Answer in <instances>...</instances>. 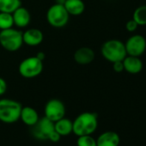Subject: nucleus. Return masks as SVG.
Returning <instances> with one entry per match:
<instances>
[{
	"instance_id": "393cba45",
	"label": "nucleus",
	"mask_w": 146,
	"mask_h": 146,
	"mask_svg": "<svg viewBox=\"0 0 146 146\" xmlns=\"http://www.w3.org/2000/svg\"><path fill=\"white\" fill-rule=\"evenodd\" d=\"M60 137H61V136L54 130L53 131H52L51 132V134L49 135V137H48V139L50 140V141H52V142H53V143H57V142H58L59 140H60Z\"/></svg>"
},
{
	"instance_id": "f03ea898",
	"label": "nucleus",
	"mask_w": 146,
	"mask_h": 146,
	"mask_svg": "<svg viewBox=\"0 0 146 146\" xmlns=\"http://www.w3.org/2000/svg\"><path fill=\"white\" fill-rule=\"evenodd\" d=\"M101 53L102 57L110 63L122 61L127 55L125 43L117 39L106 40L101 47Z\"/></svg>"
},
{
	"instance_id": "6ab92c4d",
	"label": "nucleus",
	"mask_w": 146,
	"mask_h": 146,
	"mask_svg": "<svg viewBox=\"0 0 146 146\" xmlns=\"http://www.w3.org/2000/svg\"><path fill=\"white\" fill-rule=\"evenodd\" d=\"M132 19L138 26H146V5H140L135 9L132 14Z\"/></svg>"
},
{
	"instance_id": "39448f33",
	"label": "nucleus",
	"mask_w": 146,
	"mask_h": 146,
	"mask_svg": "<svg viewBox=\"0 0 146 146\" xmlns=\"http://www.w3.org/2000/svg\"><path fill=\"white\" fill-rule=\"evenodd\" d=\"M44 69L43 61L36 56H30L22 60L18 65V72L23 78L33 79L39 77Z\"/></svg>"
},
{
	"instance_id": "20e7f679",
	"label": "nucleus",
	"mask_w": 146,
	"mask_h": 146,
	"mask_svg": "<svg viewBox=\"0 0 146 146\" xmlns=\"http://www.w3.org/2000/svg\"><path fill=\"white\" fill-rule=\"evenodd\" d=\"M23 106L12 99H0V120L6 124H12L20 119Z\"/></svg>"
},
{
	"instance_id": "f8f14e48",
	"label": "nucleus",
	"mask_w": 146,
	"mask_h": 146,
	"mask_svg": "<svg viewBox=\"0 0 146 146\" xmlns=\"http://www.w3.org/2000/svg\"><path fill=\"white\" fill-rule=\"evenodd\" d=\"M12 17L14 21V26L19 29L27 28L31 22L30 12L28 9L23 7L22 5L12 13Z\"/></svg>"
},
{
	"instance_id": "423d86ee",
	"label": "nucleus",
	"mask_w": 146,
	"mask_h": 146,
	"mask_svg": "<svg viewBox=\"0 0 146 146\" xmlns=\"http://www.w3.org/2000/svg\"><path fill=\"white\" fill-rule=\"evenodd\" d=\"M70 15L63 5L54 4L51 5L46 14L47 23L55 29H61L65 27L70 20Z\"/></svg>"
},
{
	"instance_id": "412c9836",
	"label": "nucleus",
	"mask_w": 146,
	"mask_h": 146,
	"mask_svg": "<svg viewBox=\"0 0 146 146\" xmlns=\"http://www.w3.org/2000/svg\"><path fill=\"white\" fill-rule=\"evenodd\" d=\"M78 146H96V140L90 135H84L78 137Z\"/></svg>"
},
{
	"instance_id": "a211bd4d",
	"label": "nucleus",
	"mask_w": 146,
	"mask_h": 146,
	"mask_svg": "<svg viewBox=\"0 0 146 146\" xmlns=\"http://www.w3.org/2000/svg\"><path fill=\"white\" fill-rule=\"evenodd\" d=\"M21 5V0H0V12L13 13Z\"/></svg>"
},
{
	"instance_id": "4be33fe9",
	"label": "nucleus",
	"mask_w": 146,
	"mask_h": 146,
	"mask_svg": "<svg viewBox=\"0 0 146 146\" xmlns=\"http://www.w3.org/2000/svg\"><path fill=\"white\" fill-rule=\"evenodd\" d=\"M137 28H138L137 23L132 18H131V20L127 21L126 23H125V29H126L128 32H130V33L135 32V31L137 29Z\"/></svg>"
},
{
	"instance_id": "a878e982",
	"label": "nucleus",
	"mask_w": 146,
	"mask_h": 146,
	"mask_svg": "<svg viewBox=\"0 0 146 146\" xmlns=\"http://www.w3.org/2000/svg\"><path fill=\"white\" fill-rule=\"evenodd\" d=\"M35 56H36L39 59H40L41 61H43L44 58H45V53H44L43 52H37Z\"/></svg>"
},
{
	"instance_id": "f257e3e1",
	"label": "nucleus",
	"mask_w": 146,
	"mask_h": 146,
	"mask_svg": "<svg viewBox=\"0 0 146 146\" xmlns=\"http://www.w3.org/2000/svg\"><path fill=\"white\" fill-rule=\"evenodd\" d=\"M73 123V130L78 137L84 135H91L98 126L97 114L91 112H84L80 113Z\"/></svg>"
},
{
	"instance_id": "aec40b11",
	"label": "nucleus",
	"mask_w": 146,
	"mask_h": 146,
	"mask_svg": "<svg viewBox=\"0 0 146 146\" xmlns=\"http://www.w3.org/2000/svg\"><path fill=\"white\" fill-rule=\"evenodd\" d=\"M14 27L12 13L0 12V30H5Z\"/></svg>"
},
{
	"instance_id": "9b49d317",
	"label": "nucleus",
	"mask_w": 146,
	"mask_h": 146,
	"mask_svg": "<svg viewBox=\"0 0 146 146\" xmlns=\"http://www.w3.org/2000/svg\"><path fill=\"white\" fill-rule=\"evenodd\" d=\"M96 57L94 50L89 46H82L77 49L73 55L75 62L80 65H87L91 64Z\"/></svg>"
},
{
	"instance_id": "f3484780",
	"label": "nucleus",
	"mask_w": 146,
	"mask_h": 146,
	"mask_svg": "<svg viewBox=\"0 0 146 146\" xmlns=\"http://www.w3.org/2000/svg\"><path fill=\"white\" fill-rule=\"evenodd\" d=\"M54 130L60 136H67L72 132L73 123L70 119L66 118H62L58 121L54 122Z\"/></svg>"
},
{
	"instance_id": "5701e85b",
	"label": "nucleus",
	"mask_w": 146,
	"mask_h": 146,
	"mask_svg": "<svg viewBox=\"0 0 146 146\" xmlns=\"http://www.w3.org/2000/svg\"><path fill=\"white\" fill-rule=\"evenodd\" d=\"M113 64V70L117 72V73H120L124 71V64H123V61H116L112 63Z\"/></svg>"
},
{
	"instance_id": "bb28decb",
	"label": "nucleus",
	"mask_w": 146,
	"mask_h": 146,
	"mask_svg": "<svg viewBox=\"0 0 146 146\" xmlns=\"http://www.w3.org/2000/svg\"><path fill=\"white\" fill-rule=\"evenodd\" d=\"M54 1H55V4H58V5H64V4L65 3L66 0H54Z\"/></svg>"
},
{
	"instance_id": "6e6552de",
	"label": "nucleus",
	"mask_w": 146,
	"mask_h": 146,
	"mask_svg": "<svg viewBox=\"0 0 146 146\" xmlns=\"http://www.w3.org/2000/svg\"><path fill=\"white\" fill-rule=\"evenodd\" d=\"M45 117L50 120L56 122L65 115V107L63 102L58 99L49 100L45 106Z\"/></svg>"
},
{
	"instance_id": "4468645a",
	"label": "nucleus",
	"mask_w": 146,
	"mask_h": 146,
	"mask_svg": "<svg viewBox=\"0 0 146 146\" xmlns=\"http://www.w3.org/2000/svg\"><path fill=\"white\" fill-rule=\"evenodd\" d=\"M120 137L114 131H106L99 136L96 140V146H119Z\"/></svg>"
},
{
	"instance_id": "dca6fc26",
	"label": "nucleus",
	"mask_w": 146,
	"mask_h": 146,
	"mask_svg": "<svg viewBox=\"0 0 146 146\" xmlns=\"http://www.w3.org/2000/svg\"><path fill=\"white\" fill-rule=\"evenodd\" d=\"M20 119L25 125L29 126H34L38 122L40 118L37 111L35 108L31 107H23Z\"/></svg>"
},
{
	"instance_id": "2eb2a0df",
	"label": "nucleus",
	"mask_w": 146,
	"mask_h": 146,
	"mask_svg": "<svg viewBox=\"0 0 146 146\" xmlns=\"http://www.w3.org/2000/svg\"><path fill=\"white\" fill-rule=\"evenodd\" d=\"M64 6L68 14L72 17L81 16L85 11V4L83 0H66Z\"/></svg>"
},
{
	"instance_id": "1a4fd4ad",
	"label": "nucleus",
	"mask_w": 146,
	"mask_h": 146,
	"mask_svg": "<svg viewBox=\"0 0 146 146\" xmlns=\"http://www.w3.org/2000/svg\"><path fill=\"white\" fill-rule=\"evenodd\" d=\"M34 126L35 128L33 131V134L35 137L41 140L48 139L51 132L54 131V122L50 120L46 117L39 119L38 122Z\"/></svg>"
},
{
	"instance_id": "7ed1b4c3",
	"label": "nucleus",
	"mask_w": 146,
	"mask_h": 146,
	"mask_svg": "<svg viewBox=\"0 0 146 146\" xmlns=\"http://www.w3.org/2000/svg\"><path fill=\"white\" fill-rule=\"evenodd\" d=\"M23 45V32L19 29L11 28L0 30V46L7 52H15L19 51Z\"/></svg>"
},
{
	"instance_id": "ddd939ff",
	"label": "nucleus",
	"mask_w": 146,
	"mask_h": 146,
	"mask_svg": "<svg viewBox=\"0 0 146 146\" xmlns=\"http://www.w3.org/2000/svg\"><path fill=\"white\" fill-rule=\"evenodd\" d=\"M122 61L124 64V71H126L129 74L136 75L140 73L143 70V64L140 57L126 55Z\"/></svg>"
},
{
	"instance_id": "9d476101",
	"label": "nucleus",
	"mask_w": 146,
	"mask_h": 146,
	"mask_svg": "<svg viewBox=\"0 0 146 146\" xmlns=\"http://www.w3.org/2000/svg\"><path fill=\"white\" fill-rule=\"evenodd\" d=\"M44 34L43 32L35 28H31L26 29L23 32V44L29 46H37L43 42Z\"/></svg>"
},
{
	"instance_id": "b1692460",
	"label": "nucleus",
	"mask_w": 146,
	"mask_h": 146,
	"mask_svg": "<svg viewBox=\"0 0 146 146\" xmlns=\"http://www.w3.org/2000/svg\"><path fill=\"white\" fill-rule=\"evenodd\" d=\"M7 89H8V85L6 81L3 78L0 77V96H4L6 93Z\"/></svg>"
},
{
	"instance_id": "0eeeda50",
	"label": "nucleus",
	"mask_w": 146,
	"mask_h": 146,
	"mask_svg": "<svg viewBox=\"0 0 146 146\" xmlns=\"http://www.w3.org/2000/svg\"><path fill=\"white\" fill-rule=\"evenodd\" d=\"M127 55L140 57L146 50V39L141 35H134L129 37L125 42Z\"/></svg>"
}]
</instances>
